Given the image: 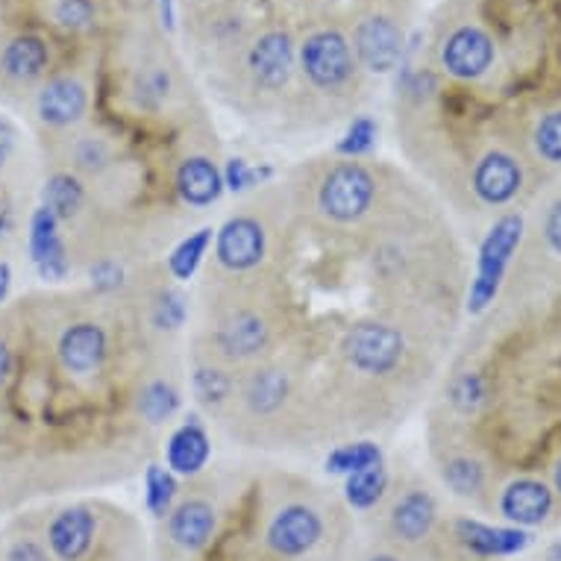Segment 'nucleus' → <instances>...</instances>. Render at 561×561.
<instances>
[{
    "mask_svg": "<svg viewBox=\"0 0 561 561\" xmlns=\"http://www.w3.org/2000/svg\"><path fill=\"white\" fill-rule=\"evenodd\" d=\"M365 71L353 56L347 30L341 24H314L297 36L295 85L312 101L350 103L362 92Z\"/></svg>",
    "mask_w": 561,
    "mask_h": 561,
    "instance_id": "f257e3e1",
    "label": "nucleus"
},
{
    "mask_svg": "<svg viewBox=\"0 0 561 561\" xmlns=\"http://www.w3.org/2000/svg\"><path fill=\"white\" fill-rule=\"evenodd\" d=\"M224 65H230V77H236L244 98L259 106H274L295 89L297 36L279 21L253 27L248 42Z\"/></svg>",
    "mask_w": 561,
    "mask_h": 561,
    "instance_id": "f03ea898",
    "label": "nucleus"
},
{
    "mask_svg": "<svg viewBox=\"0 0 561 561\" xmlns=\"http://www.w3.org/2000/svg\"><path fill=\"white\" fill-rule=\"evenodd\" d=\"M353 56L365 75H391L400 68L405 56V24L403 15L391 10H377V7H359L356 19L347 30Z\"/></svg>",
    "mask_w": 561,
    "mask_h": 561,
    "instance_id": "7ed1b4c3",
    "label": "nucleus"
},
{
    "mask_svg": "<svg viewBox=\"0 0 561 561\" xmlns=\"http://www.w3.org/2000/svg\"><path fill=\"white\" fill-rule=\"evenodd\" d=\"M524 241V218L520 215H503L494 227L488 230L482 248H479L477 259V276L470 283L468 291V312L482 314L488 306L494 304V297L500 295L503 276H506L512 256Z\"/></svg>",
    "mask_w": 561,
    "mask_h": 561,
    "instance_id": "20e7f679",
    "label": "nucleus"
},
{
    "mask_svg": "<svg viewBox=\"0 0 561 561\" xmlns=\"http://www.w3.org/2000/svg\"><path fill=\"white\" fill-rule=\"evenodd\" d=\"M377 201V180L359 159H344L323 174L318 185V209L332 224H356Z\"/></svg>",
    "mask_w": 561,
    "mask_h": 561,
    "instance_id": "39448f33",
    "label": "nucleus"
},
{
    "mask_svg": "<svg viewBox=\"0 0 561 561\" xmlns=\"http://www.w3.org/2000/svg\"><path fill=\"white\" fill-rule=\"evenodd\" d=\"M341 356L362 377H391L403 365L405 339L391 323H353L341 341Z\"/></svg>",
    "mask_w": 561,
    "mask_h": 561,
    "instance_id": "423d86ee",
    "label": "nucleus"
},
{
    "mask_svg": "<svg viewBox=\"0 0 561 561\" xmlns=\"http://www.w3.org/2000/svg\"><path fill=\"white\" fill-rule=\"evenodd\" d=\"M497 62V45L485 27L473 21L453 24L438 38V68L444 77L459 83H477Z\"/></svg>",
    "mask_w": 561,
    "mask_h": 561,
    "instance_id": "0eeeda50",
    "label": "nucleus"
},
{
    "mask_svg": "<svg viewBox=\"0 0 561 561\" xmlns=\"http://www.w3.org/2000/svg\"><path fill=\"white\" fill-rule=\"evenodd\" d=\"M162 45L165 38L159 42V47H145L141 59L129 68V101L145 112H162L180 92V71H176L180 65Z\"/></svg>",
    "mask_w": 561,
    "mask_h": 561,
    "instance_id": "6e6552de",
    "label": "nucleus"
},
{
    "mask_svg": "<svg viewBox=\"0 0 561 561\" xmlns=\"http://www.w3.org/2000/svg\"><path fill=\"white\" fill-rule=\"evenodd\" d=\"M92 89L80 75H54L38 85L36 115L50 129H71L89 115Z\"/></svg>",
    "mask_w": 561,
    "mask_h": 561,
    "instance_id": "1a4fd4ad",
    "label": "nucleus"
},
{
    "mask_svg": "<svg viewBox=\"0 0 561 561\" xmlns=\"http://www.w3.org/2000/svg\"><path fill=\"white\" fill-rule=\"evenodd\" d=\"M215 259L230 274H248L262 265L267 253V232L253 215H232L221 230H215Z\"/></svg>",
    "mask_w": 561,
    "mask_h": 561,
    "instance_id": "9d476101",
    "label": "nucleus"
},
{
    "mask_svg": "<svg viewBox=\"0 0 561 561\" xmlns=\"http://www.w3.org/2000/svg\"><path fill=\"white\" fill-rule=\"evenodd\" d=\"M323 538V520L321 515L309 506H286L279 508L267 526V547L279 559H300L314 543Z\"/></svg>",
    "mask_w": 561,
    "mask_h": 561,
    "instance_id": "9b49d317",
    "label": "nucleus"
},
{
    "mask_svg": "<svg viewBox=\"0 0 561 561\" xmlns=\"http://www.w3.org/2000/svg\"><path fill=\"white\" fill-rule=\"evenodd\" d=\"M271 344V323L256 309H232L215 332V347L227 362H250Z\"/></svg>",
    "mask_w": 561,
    "mask_h": 561,
    "instance_id": "f8f14e48",
    "label": "nucleus"
},
{
    "mask_svg": "<svg viewBox=\"0 0 561 561\" xmlns=\"http://www.w3.org/2000/svg\"><path fill=\"white\" fill-rule=\"evenodd\" d=\"M50 68V45L36 33H21L0 47V80L10 89H33Z\"/></svg>",
    "mask_w": 561,
    "mask_h": 561,
    "instance_id": "ddd939ff",
    "label": "nucleus"
},
{
    "mask_svg": "<svg viewBox=\"0 0 561 561\" xmlns=\"http://www.w3.org/2000/svg\"><path fill=\"white\" fill-rule=\"evenodd\" d=\"M470 188L485 206H506L524 188V171L515 157H508L503 150H491L473 168Z\"/></svg>",
    "mask_w": 561,
    "mask_h": 561,
    "instance_id": "4468645a",
    "label": "nucleus"
},
{
    "mask_svg": "<svg viewBox=\"0 0 561 561\" xmlns=\"http://www.w3.org/2000/svg\"><path fill=\"white\" fill-rule=\"evenodd\" d=\"M30 256H33L38 276L50 279V283H59L71 271V259H68V248H65L62 232H59V221L45 206H38L30 218Z\"/></svg>",
    "mask_w": 561,
    "mask_h": 561,
    "instance_id": "2eb2a0df",
    "label": "nucleus"
},
{
    "mask_svg": "<svg viewBox=\"0 0 561 561\" xmlns=\"http://www.w3.org/2000/svg\"><path fill=\"white\" fill-rule=\"evenodd\" d=\"M106 353H110L106 330L94 321L71 323L59 339V362L75 377H89L94 370H101Z\"/></svg>",
    "mask_w": 561,
    "mask_h": 561,
    "instance_id": "dca6fc26",
    "label": "nucleus"
},
{
    "mask_svg": "<svg viewBox=\"0 0 561 561\" xmlns=\"http://www.w3.org/2000/svg\"><path fill=\"white\" fill-rule=\"evenodd\" d=\"M213 456L209 433L197 414H188L165 444V465L174 477H197Z\"/></svg>",
    "mask_w": 561,
    "mask_h": 561,
    "instance_id": "f3484780",
    "label": "nucleus"
},
{
    "mask_svg": "<svg viewBox=\"0 0 561 561\" xmlns=\"http://www.w3.org/2000/svg\"><path fill=\"white\" fill-rule=\"evenodd\" d=\"M98 520L89 508H65L47 526V547L59 561H80L92 550Z\"/></svg>",
    "mask_w": 561,
    "mask_h": 561,
    "instance_id": "a211bd4d",
    "label": "nucleus"
},
{
    "mask_svg": "<svg viewBox=\"0 0 561 561\" xmlns=\"http://www.w3.org/2000/svg\"><path fill=\"white\" fill-rule=\"evenodd\" d=\"M174 185L180 201L192 209H209L213 203L221 201L224 174L209 157H185L176 165Z\"/></svg>",
    "mask_w": 561,
    "mask_h": 561,
    "instance_id": "6ab92c4d",
    "label": "nucleus"
},
{
    "mask_svg": "<svg viewBox=\"0 0 561 561\" xmlns=\"http://www.w3.org/2000/svg\"><path fill=\"white\" fill-rule=\"evenodd\" d=\"M435 515H438V506H435L433 494L414 488V491H405L403 497L391 506L388 526H391V535H394L397 541L417 543L433 533Z\"/></svg>",
    "mask_w": 561,
    "mask_h": 561,
    "instance_id": "aec40b11",
    "label": "nucleus"
},
{
    "mask_svg": "<svg viewBox=\"0 0 561 561\" xmlns=\"http://www.w3.org/2000/svg\"><path fill=\"white\" fill-rule=\"evenodd\" d=\"M500 512L517 526H538L552 512V491L538 479H517L500 494Z\"/></svg>",
    "mask_w": 561,
    "mask_h": 561,
    "instance_id": "412c9836",
    "label": "nucleus"
},
{
    "mask_svg": "<svg viewBox=\"0 0 561 561\" xmlns=\"http://www.w3.org/2000/svg\"><path fill=\"white\" fill-rule=\"evenodd\" d=\"M215 533V508L213 503H206L201 497H192L171 508L168 515V535L176 547L194 552L209 543Z\"/></svg>",
    "mask_w": 561,
    "mask_h": 561,
    "instance_id": "4be33fe9",
    "label": "nucleus"
},
{
    "mask_svg": "<svg viewBox=\"0 0 561 561\" xmlns=\"http://www.w3.org/2000/svg\"><path fill=\"white\" fill-rule=\"evenodd\" d=\"M456 538L477 556H515V552L529 547V533H524V529L485 526L477 524V520H459Z\"/></svg>",
    "mask_w": 561,
    "mask_h": 561,
    "instance_id": "5701e85b",
    "label": "nucleus"
},
{
    "mask_svg": "<svg viewBox=\"0 0 561 561\" xmlns=\"http://www.w3.org/2000/svg\"><path fill=\"white\" fill-rule=\"evenodd\" d=\"M286 397L288 377L286 370L279 368H256L241 388V400L256 417L259 414H274L279 405L286 403Z\"/></svg>",
    "mask_w": 561,
    "mask_h": 561,
    "instance_id": "b1692460",
    "label": "nucleus"
},
{
    "mask_svg": "<svg viewBox=\"0 0 561 561\" xmlns=\"http://www.w3.org/2000/svg\"><path fill=\"white\" fill-rule=\"evenodd\" d=\"M47 19L54 27L71 36H85L101 27L103 0H50Z\"/></svg>",
    "mask_w": 561,
    "mask_h": 561,
    "instance_id": "393cba45",
    "label": "nucleus"
},
{
    "mask_svg": "<svg viewBox=\"0 0 561 561\" xmlns=\"http://www.w3.org/2000/svg\"><path fill=\"white\" fill-rule=\"evenodd\" d=\"M42 197H45V203H42V206H45V209H50L59 224L77 218V215L83 213V206H85V188L75 174L50 176V180L45 183V192H42Z\"/></svg>",
    "mask_w": 561,
    "mask_h": 561,
    "instance_id": "a878e982",
    "label": "nucleus"
},
{
    "mask_svg": "<svg viewBox=\"0 0 561 561\" xmlns=\"http://www.w3.org/2000/svg\"><path fill=\"white\" fill-rule=\"evenodd\" d=\"M213 227H201V230L192 232V236H185V239L171 250V256H168V271H171L174 279L185 283V279H192V276L197 274V267L203 265V256L213 248Z\"/></svg>",
    "mask_w": 561,
    "mask_h": 561,
    "instance_id": "bb28decb",
    "label": "nucleus"
},
{
    "mask_svg": "<svg viewBox=\"0 0 561 561\" xmlns=\"http://www.w3.org/2000/svg\"><path fill=\"white\" fill-rule=\"evenodd\" d=\"M194 397L201 400L206 409H221L224 403H230L236 394V379L221 365H201L192 374Z\"/></svg>",
    "mask_w": 561,
    "mask_h": 561,
    "instance_id": "cd10ccee",
    "label": "nucleus"
},
{
    "mask_svg": "<svg viewBox=\"0 0 561 561\" xmlns=\"http://www.w3.org/2000/svg\"><path fill=\"white\" fill-rule=\"evenodd\" d=\"M386 488H388V470L386 461L382 465H374L368 470H359V473H350L347 485H344V500H347L350 506L359 508H374L379 500L386 497Z\"/></svg>",
    "mask_w": 561,
    "mask_h": 561,
    "instance_id": "c85d7f7f",
    "label": "nucleus"
},
{
    "mask_svg": "<svg viewBox=\"0 0 561 561\" xmlns=\"http://www.w3.org/2000/svg\"><path fill=\"white\" fill-rule=\"evenodd\" d=\"M176 409H180V391L168 379H150L138 394V414L153 426L174 417Z\"/></svg>",
    "mask_w": 561,
    "mask_h": 561,
    "instance_id": "c756f323",
    "label": "nucleus"
},
{
    "mask_svg": "<svg viewBox=\"0 0 561 561\" xmlns=\"http://www.w3.org/2000/svg\"><path fill=\"white\" fill-rule=\"evenodd\" d=\"M374 465H382V450L374 442H353L341 444L327 456V470L335 477H350V473H359Z\"/></svg>",
    "mask_w": 561,
    "mask_h": 561,
    "instance_id": "7c9ffc66",
    "label": "nucleus"
},
{
    "mask_svg": "<svg viewBox=\"0 0 561 561\" xmlns=\"http://www.w3.org/2000/svg\"><path fill=\"white\" fill-rule=\"evenodd\" d=\"M176 491H180V485H176V477L171 470L162 468V465H148V470H145V506L157 520L171 515Z\"/></svg>",
    "mask_w": 561,
    "mask_h": 561,
    "instance_id": "2f4dec72",
    "label": "nucleus"
},
{
    "mask_svg": "<svg viewBox=\"0 0 561 561\" xmlns=\"http://www.w3.org/2000/svg\"><path fill=\"white\" fill-rule=\"evenodd\" d=\"M379 141V124L370 115H356V118L350 121L347 129H344V136L335 145L341 157L347 159H362L368 157L370 150L377 148Z\"/></svg>",
    "mask_w": 561,
    "mask_h": 561,
    "instance_id": "473e14b6",
    "label": "nucleus"
},
{
    "mask_svg": "<svg viewBox=\"0 0 561 561\" xmlns=\"http://www.w3.org/2000/svg\"><path fill=\"white\" fill-rule=\"evenodd\" d=\"M442 473L444 482H447L459 497H473V494H479L482 482H485V473L479 468V461L465 459V456L447 461Z\"/></svg>",
    "mask_w": 561,
    "mask_h": 561,
    "instance_id": "72a5a7b5",
    "label": "nucleus"
},
{
    "mask_svg": "<svg viewBox=\"0 0 561 561\" xmlns=\"http://www.w3.org/2000/svg\"><path fill=\"white\" fill-rule=\"evenodd\" d=\"M535 153L550 162V165H561V110L547 112L533 133Z\"/></svg>",
    "mask_w": 561,
    "mask_h": 561,
    "instance_id": "f704fd0d",
    "label": "nucleus"
},
{
    "mask_svg": "<svg viewBox=\"0 0 561 561\" xmlns=\"http://www.w3.org/2000/svg\"><path fill=\"white\" fill-rule=\"evenodd\" d=\"M224 188H230L232 194H241L253 188V185H262L267 176L274 174V168H256L250 165L244 157H232L227 159V165H224Z\"/></svg>",
    "mask_w": 561,
    "mask_h": 561,
    "instance_id": "c9c22d12",
    "label": "nucleus"
},
{
    "mask_svg": "<svg viewBox=\"0 0 561 561\" xmlns=\"http://www.w3.org/2000/svg\"><path fill=\"white\" fill-rule=\"evenodd\" d=\"M185 314H188L185 297L180 295V291H174V288H165V291H159V297L153 300V312H150V318H153V327H159V330L174 332L185 323Z\"/></svg>",
    "mask_w": 561,
    "mask_h": 561,
    "instance_id": "e433bc0d",
    "label": "nucleus"
},
{
    "mask_svg": "<svg viewBox=\"0 0 561 561\" xmlns=\"http://www.w3.org/2000/svg\"><path fill=\"white\" fill-rule=\"evenodd\" d=\"M450 400L461 412H473L485 400V379L479 377V374H465V377L453 382Z\"/></svg>",
    "mask_w": 561,
    "mask_h": 561,
    "instance_id": "4c0bfd02",
    "label": "nucleus"
},
{
    "mask_svg": "<svg viewBox=\"0 0 561 561\" xmlns=\"http://www.w3.org/2000/svg\"><path fill=\"white\" fill-rule=\"evenodd\" d=\"M110 157H112L110 145H106L101 136L77 138L75 159L80 162V168H85V171H101V168L110 162Z\"/></svg>",
    "mask_w": 561,
    "mask_h": 561,
    "instance_id": "58836bf2",
    "label": "nucleus"
},
{
    "mask_svg": "<svg viewBox=\"0 0 561 561\" xmlns=\"http://www.w3.org/2000/svg\"><path fill=\"white\" fill-rule=\"evenodd\" d=\"M89 276H92V286L98 288V291H118V288L124 286V267H121L115 259H101V262H94Z\"/></svg>",
    "mask_w": 561,
    "mask_h": 561,
    "instance_id": "ea45409f",
    "label": "nucleus"
},
{
    "mask_svg": "<svg viewBox=\"0 0 561 561\" xmlns=\"http://www.w3.org/2000/svg\"><path fill=\"white\" fill-rule=\"evenodd\" d=\"M543 239H547V244L561 256V201L552 206L550 215H547V221H543Z\"/></svg>",
    "mask_w": 561,
    "mask_h": 561,
    "instance_id": "a19ab883",
    "label": "nucleus"
},
{
    "mask_svg": "<svg viewBox=\"0 0 561 561\" xmlns=\"http://www.w3.org/2000/svg\"><path fill=\"white\" fill-rule=\"evenodd\" d=\"M7 561H47V552L36 541H19L12 543Z\"/></svg>",
    "mask_w": 561,
    "mask_h": 561,
    "instance_id": "79ce46f5",
    "label": "nucleus"
},
{
    "mask_svg": "<svg viewBox=\"0 0 561 561\" xmlns=\"http://www.w3.org/2000/svg\"><path fill=\"white\" fill-rule=\"evenodd\" d=\"M12 150H15V133L7 121H0V168L10 162Z\"/></svg>",
    "mask_w": 561,
    "mask_h": 561,
    "instance_id": "37998d69",
    "label": "nucleus"
},
{
    "mask_svg": "<svg viewBox=\"0 0 561 561\" xmlns=\"http://www.w3.org/2000/svg\"><path fill=\"white\" fill-rule=\"evenodd\" d=\"M157 10H159V24L165 33H174L176 27V10H174V0H157Z\"/></svg>",
    "mask_w": 561,
    "mask_h": 561,
    "instance_id": "c03bdc74",
    "label": "nucleus"
},
{
    "mask_svg": "<svg viewBox=\"0 0 561 561\" xmlns=\"http://www.w3.org/2000/svg\"><path fill=\"white\" fill-rule=\"evenodd\" d=\"M414 0H359V7H377V10H391L397 15H405Z\"/></svg>",
    "mask_w": 561,
    "mask_h": 561,
    "instance_id": "a18cd8bd",
    "label": "nucleus"
},
{
    "mask_svg": "<svg viewBox=\"0 0 561 561\" xmlns=\"http://www.w3.org/2000/svg\"><path fill=\"white\" fill-rule=\"evenodd\" d=\"M10 374H12V353H10V347L0 341V386H7Z\"/></svg>",
    "mask_w": 561,
    "mask_h": 561,
    "instance_id": "49530a36",
    "label": "nucleus"
},
{
    "mask_svg": "<svg viewBox=\"0 0 561 561\" xmlns=\"http://www.w3.org/2000/svg\"><path fill=\"white\" fill-rule=\"evenodd\" d=\"M10 283H12V271L7 262H0V304H3V297L10 295Z\"/></svg>",
    "mask_w": 561,
    "mask_h": 561,
    "instance_id": "de8ad7c7",
    "label": "nucleus"
},
{
    "mask_svg": "<svg viewBox=\"0 0 561 561\" xmlns=\"http://www.w3.org/2000/svg\"><path fill=\"white\" fill-rule=\"evenodd\" d=\"M550 561H561V541L550 550Z\"/></svg>",
    "mask_w": 561,
    "mask_h": 561,
    "instance_id": "09e8293b",
    "label": "nucleus"
},
{
    "mask_svg": "<svg viewBox=\"0 0 561 561\" xmlns=\"http://www.w3.org/2000/svg\"><path fill=\"white\" fill-rule=\"evenodd\" d=\"M556 491L561 494V459H559V465H556Z\"/></svg>",
    "mask_w": 561,
    "mask_h": 561,
    "instance_id": "8fccbe9b",
    "label": "nucleus"
},
{
    "mask_svg": "<svg viewBox=\"0 0 561 561\" xmlns=\"http://www.w3.org/2000/svg\"><path fill=\"white\" fill-rule=\"evenodd\" d=\"M368 561H397L394 556H388V552H379V556H374V559H368Z\"/></svg>",
    "mask_w": 561,
    "mask_h": 561,
    "instance_id": "3c124183",
    "label": "nucleus"
}]
</instances>
